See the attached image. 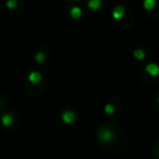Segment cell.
<instances>
[{"instance_id":"1","label":"cell","mask_w":159,"mask_h":159,"mask_svg":"<svg viewBox=\"0 0 159 159\" xmlns=\"http://www.w3.org/2000/svg\"><path fill=\"white\" fill-rule=\"evenodd\" d=\"M98 139H100L102 142L107 143L113 139V133H111V131L108 129H101L100 132H98Z\"/></svg>"},{"instance_id":"2","label":"cell","mask_w":159,"mask_h":159,"mask_svg":"<svg viewBox=\"0 0 159 159\" xmlns=\"http://www.w3.org/2000/svg\"><path fill=\"white\" fill-rule=\"evenodd\" d=\"M42 79V75L39 73V71H32V73L28 75V80H30L32 84H39Z\"/></svg>"},{"instance_id":"3","label":"cell","mask_w":159,"mask_h":159,"mask_svg":"<svg viewBox=\"0 0 159 159\" xmlns=\"http://www.w3.org/2000/svg\"><path fill=\"white\" fill-rule=\"evenodd\" d=\"M75 118H76L75 114H74L73 111H64L63 115H62V119H63V121L66 122V124H71V122H74Z\"/></svg>"},{"instance_id":"4","label":"cell","mask_w":159,"mask_h":159,"mask_svg":"<svg viewBox=\"0 0 159 159\" xmlns=\"http://www.w3.org/2000/svg\"><path fill=\"white\" fill-rule=\"evenodd\" d=\"M146 71L149 74V75L155 77V76H157L159 74V66L156 65L155 63H151L146 66Z\"/></svg>"},{"instance_id":"5","label":"cell","mask_w":159,"mask_h":159,"mask_svg":"<svg viewBox=\"0 0 159 159\" xmlns=\"http://www.w3.org/2000/svg\"><path fill=\"white\" fill-rule=\"evenodd\" d=\"M124 14H125V8H124V7L118 6V7H116V8L114 9L113 16H114V19H115V20H120L122 16H124Z\"/></svg>"},{"instance_id":"6","label":"cell","mask_w":159,"mask_h":159,"mask_svg":"<svg viewBox=\"0 0 159 159\" xmlns=\"http://www.w3.org/2000/svg\"><path fill=\"white\" fill-rule=\"evenodd\" d=\"M1 122L4 127H10L13 124V117L10 114H4L1 118Z\"/></svg>"},{"instance_id":"7","label":"cell","mask_w":159,"mask_h":159,"mask_svg":"<svg viewBox=\"0 0 159 159\" xmlns=\"http://www.w3.org/2000/svg\"><path fill=\"white\" fill-rule=\"evenodd\" d=\"M101 6H102L101 0H89V2H88L89 9H91V10H93V11L98 10V9L101 8Z\"/></svg>"},{"instance_id":"8","label":"cell","mask_w":159,"mask_h":159,"mask_svg":"<svg viewBox=\"0 0 159 159\" xmlns=\"http://www.w3.org/2000/svg\"><path fill=\"white\" fill-rule=\"evenodd\" d=\"M82 15V11L80 8H78V7H74V8H71L70 10V16L73 17V19H79L80 16Z\"/></svg>"},{"instance_id":"9","label":"cell","mask_w":159,"mask_h":159,"mask_svg":"<svg viewBox=\"0 0 159 159\" xmlns=\"http://www.w3.org/2000/svg\"><path fill=\"white\" fill-rule=\"evenodd\" d=\"M156 1L155 0H145L144 1V8L146 10H152V9L155 8Z\"/></svg>"},{"instance_id":"10","label":"cell","mask_w":159,"mask_h":159,"mask_svg":"<svg viewBox=\"0 0 159 159\" xmlns=\"http://www.w3.org/2000/svg\"><path fill=\"white\" fill-rule=\"evenodd\" d=\"M133 55H134V57L138 59V60H143L145 57V53L142 49H138V50H135L133 53Z\"/></svg>"},{"instance_id":"11","label":"cell","mask_w":159,"mask_h":159,"mask_svg":"<svg viewBox=\"0 0 159 159\" xmlns=\"http://www.w3.org/2000/svg\"><path fill=\"white\" fill-rule=\"evenodd\" d=\"M35 59L38 63H43V62L46 61V54H44L43 52H38L37 54H36Z\"/></svg>"},{"instance_id":"12","label":"cell","mask_w":159,"mask_h":159,"mask_svg":"<svg viewBox=\"0 0 159 159\" xmlns=\"http://www.w3.org/2000/svg\"><path fill=\"white\" fill-rule=\"evenodd\" d=\"M7 8L10 9V10H13L17 7V0H8L6 3Z\"/></svg>"},{"instance_id":"13","label":"cell","mask_w":159,"mask_h":159,"mask_svg":"<svg viewBox=\"0 0 159 159\" xmlns=\"http://www.w3.org/2000/svg\"><path fill=\"white\" fill-rule=\"evenodd\" d=\"M104 111L106 114H108V115H111V114L115 113V107L113 106L111 104H106L104 107Z\"/></svg>"},{"instance_id":"14","label":"cell","mask_w":159,"mask_h":159,"mask_svg":"<svg viewBox=\"0 0 159 159\" xmlns=\"http://www.w3.org/2000/svg\"><path fill=\"white\" fill-rule=\"evenodd\" d=\"M158 102H159V98H158Z\"/></svg>"}]
</instances>
